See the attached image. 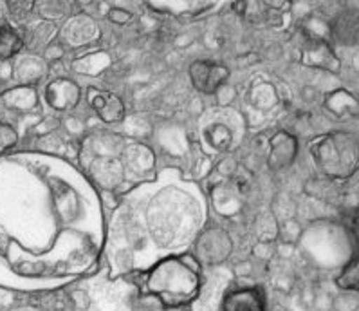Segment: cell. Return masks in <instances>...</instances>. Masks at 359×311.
<instances>
[{
	"instance_id": "cell-5",
	"label": "cell",
	"mask_w": 359,
	"mask_h": 311,
	"mask_svg": "<svg viewBox=\"0 0 359 311\" xmlns=\"http://www.w3.org/2000/svg\"><path fill=\"white\" fill-rule=\"evenodd\" d=\"M22 47V40L11 27L0 29V58H9Z\"/></svg>"
},
{
	"instance_id": "cell-4",
	"label": "cell",
	"mask_w": 359,
	"mask_h": 311,
	"mask_svg": "<svg viewBox=\"0 0 359 311\" xmlns=\"http://www.w3.org/2000/svg\"><path fill=\"white\" fill-rule=\"evenodd\" d=\"M226 311H262V300L257 291H241L226 298Z\"/></svg>"
},
{
	"instance_id": "cell-1",
	"label": "cell",
	"mask_w": 359,
	"mask_h": 311,
	"mask_svg": "<svg viewBox=\"0 0 359 311\" xmlns=\"http://www.w3.org/2000/svg\"><path fill=\"white\" fill-rule=\"evenodd\" d=\"M197 273L181 259H170L161 263L150 273V290L163 298L168 306L188 303L197 293Z\"/></svg>"
},
{
	"instance_id": "cell-3",
	"label": "cell",
	"mask_w": 359,
	"mask_h": 311,
	"mask_svg": "<svg viewBox=\"0 0 359 311\" xmlns=\"http://www.w3.org/2000/svg\"><path fill=\"white\" fill-rule=\"evenodd\" d=\"M90 105L94 111L102 116L103 121H118L123 116V103L114 94L90 93Z\"/></svg>"
},
{
	"instance_id": "cell-2",
	"label": "cell",
	"mask_w": 359,
	"mask_h": 311,
	"mask_svg": "<svg viewBox=\"0 0 359 311\" xmlns=\"http://www.w3.org/2000/svg\"><path fill=\"white\" fill-rule=\"evenodd\" d=\"M191 84L201 93L212 94L219 89L229 77V71L220 64L213 62H197L190 69Z\"/></svg>"
}]
</instances>
